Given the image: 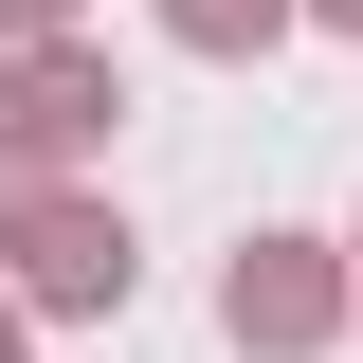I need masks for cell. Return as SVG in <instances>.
I'll use <instances>...</instances> for the list:
<instances>
[{
    "label": "cell",
    "instance_id": "cell-1",
    "mask_svg": "<svg viewBox=\"0 0 363 363\" xmlns=\"http://www.w3.org/2000/svg\"><path fill=\"white\" fill-rule=\"evenodd\" d=\"M218 345H236V363H327V345H363L345 236H236V255H218Z\"/></svg>",
    "mask_w": 363,
    "mask_h": 363
},
{
    "label": "cell",
    "instance_id": "cell-2",
    "mask_svg": "<svg viewBox=\"0 0 363 363\" xmlns=\"http://www.w3.org/2000/svg\"><path fill=\"white\" fill-rule=\"evenodd\" d=\"M0 291H18L37 327H109V309L145 291V236H128V200H109V182H55L37 218L0 236Z\"/></svg>",
    "mask_w": 363,
    "mask_h": 363
},
{
    "label": "cell",
    "instance_id": "cell-3",
    "mask_svg": "<svg viewBox=\"0 0 363 363\" xmlns=\"http://www.w3.org/2000/svg\"><path fill=\"white\" fill-rule=\"evenodd\" d=\"M0 128L37 145V164H109V128H128V73H109V55L91 37H37V55H0Z\"/></svg>",
    "mask_w": 363,
    "mask_h": 363
},
{
    "label": "cell",
    "instance_id": "cell-4",
    "mask_svg": "<svg viewBox=\"0 0 363 363\" xmlns=\"http://www.w3.org/2000/svg\"><path fill=\"white\" fill-rule=\"evenodd\" d=\"M145 18H164L182 55H218V73H255L272 37H309V0H145Z\"/></svg>",
    "mask_w": 363,
    "mask_h": 363
},
{
    "label": "cell",
    "instance_id": "cell-5",
    "mask_svg": "<svg viewBox=\"0 0 363 363\" xmlns=\"http://www.w3.org/2000/svg\"><path fill=\"white\" fill-rule=\"evenodd\" d=\"M55 182H73V164H37V145H18V128H0V236H18V218H37V200H55Z\"/></svg>",
    "mask_w": 363,
    "mask_h": 363
},
{
    "label": "cell",
    "instance_id": "cell-6",
    "mask_svg": "<svg viewBox=\"0 0 363 363\" xmlns=\"http://www.w3.org/2000/svg\"><path fill=\"white\" fill-rule=\"evenodd\" d=\"M37 37H91V0H0V55H37Z\"/></svg>",
    "mask_w": 363,
    "mask_h": 363
},
{
    "label": "cell",
    "instance_id": "cell-7",
    "mask_svg": "<svg viewBox=\"0 0 363 363\" xmlns=\"http://www.w3.org/2000/svg\"><path fill=\"white\" fill-rule=\"evenodd\" d=\"M0 363H37V309H18V291H0Z\"/></svg>",
    "mask_w": 363,
    "mask_h": 363
},
{
    "label": "cell",
    "instance_id": "cell-8",
    "mask_svg": "<svg viewBox=\"0 0 363 363\" xmlns=\"http://www.w3.org/2000/svg\"><path fill=\"white\" fill-rule=\"evenodd\" d=\"M309 37H363V0H309Z\"/></svg>",
    "mask_w": 363,
    "mask_h": 363
},
{
    "label": "cell",
    "instance_id": "cell-9",
    "mask_svg": "<svg viewBox=\"0 0 363 363\" xmlns=\"http://www.w3.org/2000/svg\"><path fill=\"white\" fill-rule=\"evenodd\" d=\"M345 272H363V218H345Z\"/></svg>",
    "mask_w": 363,
    "mask_h": 363
}]
</instances>
